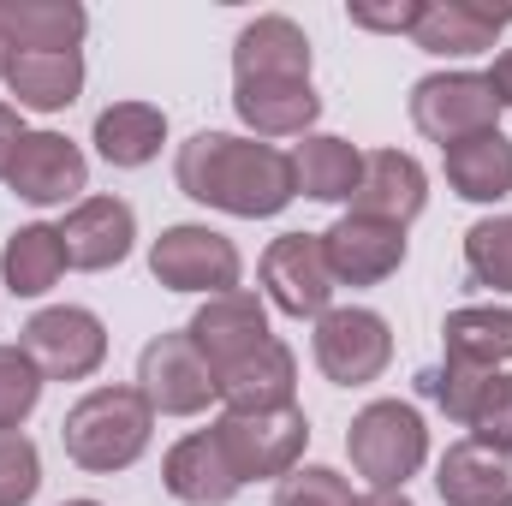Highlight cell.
<instances>
[{"instance_id": "83f0119b", "label": "cell", "mask_w": 512, "mask_h": 506, "mask_svg": "<svg viewBox=\"0 0 512 506\" xmlns=\"http://www.w3.org/2000/svg\"><path fill=\"white\" fill-rule=\"evenodd\" d=\"M0 274L12 298H42L60 274H66V245L60 227H18L0 251Z\"/></svg>"}, {"instance_id": "8fae6325", "label": "cell", "mask_w": 512, "mask_h": 506, "mask_svg": "<svg viewBox=\"0 0 512 506\" xmlns=\"http://www.w3.org/2000/svg\"><path fill=\"white\" fill-rule=\"evenodd\" d=\"M6 185H12V197H24L36 209H54V203L78 197L90 185V161L60 131H24V143H18V155L6 167Z\"/></svg>"}, {"instance_id": "3957f363", "label": "cell", "mask_w": 512, "mask_h": 506, "mask_svg": "<svg viewBox=\"0 0 512 506\" xmlns=\"http://www.w3.org/2000/svg\"><path fill=\"white\" fill-rule=\"evenodd\" d=\"M346 453H352V465L370 489H405V477H417V465L429 459V429H423L417 405L376 399L352 417Z\"/></svg>"}, {"instance_id": "f35d334b", "label": "cell", "mask_w": 512, "mask_h": 506, "mask_svg": "<svg viewBox=\"0 0 512 506\" xmlns=\"http://www.w3.org/2000/svg\"><path fill=\"white\" fill-rule=\"evenodd\" d=\"M12 54H18V48H12V36H6V18H0V78H6V66H12Z\"/></svg>"}, {"instance_id": "6da1fadb", "label": "cell", "mask_w": 512, "mask_h": 506, "mask_svg": "<svg viewBox=\"0 0 512 506\" xmlns=\"http://www.w3.org/2000/svg\"><path fill=\"white\" fill-rule=\"evenodd\" d=\"M173 179L191 203L239 215V221H268L298 197L292 155L256 137H233V131H197L191 143H179Z\"/></svg>"}, {"instance_id": "d590c367", "label": "cell", "mask_w": 512, "mask_h": 506, "mask_svg": "<svg viewBox=\"0 0 512 506\" xmlns=\"http://www.w3.org/2000/svg\"><path fill=\"white\" fill-rule=\"evenodd\" d=\"M18 143H24V120H18V108H12V102H0V179H6V167H12V155H18Z\"/></svg>"}, {"instance_id": "cb8c5ba5", "label": "cell", "mask_w": 512, "mask_h": 506, "mask_svg": "<svg viewBox=\"0 0 512 506\" xmlns=\"http://www.w3.org/2000/svg\"><path fill=\"white\" fill-rule=\"evenodd\" d=\"M441 346L447 364L465 370H501L512 358V310L507 304H465L441 322Z\"/></svg>"}, {"instance_id": "ac0fdd59", "label": "cell", "mask_w": 512, "mask_h": 506, "mask_svg": "<svg viewBox=\"0 0 512 506\" xmlns=\"http://www.w3.org/2000/svg\"><path fill=\"white\" fill-rule=\"evenodd\" d=\"M512 24L507 12H489V6H471V0H423L417 24H411V42L423 54H441V60H465V54H483L495 48V36Z\"/></svg>"}, {"instance_id": "603a6c76", "label": "cell", "mask_w": 512, "mask_h": 506, "mask_svg": "<svg viewBox=\"0 0 512 506\" xmlns=\"http://www.w3.org/2000/svg\"><path fill=\"white\" fill-rule=\"evenodd\" d=\"M441 161H447V185L465 203H501L512 191V143L501 131H477L465 143H447Z\"/></svg>"}, {"instance_id": "4dcf8cb0", "label": "cell", "mask_w": 512, "mask_h": 506, "mask_svg": "<svg viewBox=\"0 0 512 506\" xmlns=\"http://www.w3.org/2000/svg\"><path fill=\"white\" fill-rule=\"evenodd\" d=\"M42 489V459L36 441L18 429H0V506H30Z\"/></svg>"}, {"instance_id": "74e56055", "label": "cell", "mask_w": 512, "mask_h": 506, "mask_svg": "<svg viewBox=\"0 0 512 506\" xmlns=\"http://www.w3.org/2000/svg\"><path fill=\"white\" fill-rule=\"evenodd\" d=\"M358 506H411V495H405V489H370Z\"/></svg>"}, {"instance_id": "7402d4cb", "label": "cell", "mask_w": 512, "mask_h": 506, "mask_svg": "<svg viewBox=\"0 0 512 506\" xmlns=\"http://www.w3.org/2000/svg\"><path fill=\"white\" fill-rule=\"evenodd\" d=\"M215 393L227 399V411H286L292 393H298V364L280 340H268L262 352H251L245 364L221 370Z\"/></svg>"}, {"instance_id": "836d02e7", "label": "cell", "mask_w": 512, "mask_h": 506, "mask_svg": "<svg viewBox=\"0 0 512 506\" xmlns=\"http://www.w3.org/2000/svg\"><path fill=\"white\" fill-rule=\"evenodd\" d=\"M465 429H471V441H489V447H507L512 453V376L495 370V376L483 381V393H477Z\"/></svg>"}, {"instance_id": "5bb4252c", "label": "cell", "mask_w": 512, "mask_h": 506, "mask_svg": "<svg viewBox=\"0 0 512 506\" xmlns=\"http://www.w3.org/2000/svg\"><path fill=\"white\" fill-rule=\"evenodd\" d=\"M137 239V215L120 197H84L66 227H60V245H66V268H84V274H102V268H120L131 256Z\"/></svg>"}, {"instance_id": "30bf717a", "label": "cell", "mask_w": 512, "mask_h": 506, "mask_svg": "<svg viewBox=\"0 0 512 506\" xmlns=\"http://www.w3.org/2000/svg\"><path fill=\"white\" fill-rule=\"evenodd\" d=\"M262 286H268V304L286 316H328L334 274L322 256V233H280L262 251Z\"/></svg>"}, {"instance_id": "5b68a950", "label": "cell", "mask_w": 512, "mask_h": 506, "mask_svg": "<svg viewBox=\"0 0 512 506\" xmlns=\"http://www.w3.org/2000/svg\"><path fill=\"white\" fill-rule=\"evenodd\" d=\"M495 120H501V102H495L489 72H435L411 84V126L441 149L477 131H501Z\"/></svg>"}, {"instance_id": "9a60e30c", "label": "cell", "mask_w": 512, "mask_h": 506, "mask_svg": "<svg viewBox=\"0 0 512 506\" xmlns=\"http://www.w3.org/2000/svg\"><path fill=\"white\" fill-rule=\"evenodd\" d=\"M423 203H429V173H423L411 155H399V149L364 155V179H358V191H352V215L405 227V221L423 215Z\"/></svg>"}, {"instance_id": "ab89813d", "label": "cell", "mask_w": 512, "mask_h": 506, "mask_svg": "<svg viewBox=\"0 0 512 506\" xmlns=\"http://www.w3.org/2000/svg\"><path fill=\"white\" fill-rule=\"evenodd\" d=\"M66 506H102V501H66Z\"/></svg>"}, {"instance_id": "d6a6232c", "label": "cell", "mask_w": 512, "mask_h": 506, "mask_svg": "<svg viewBox=\"0 0 512 506\" xmlns=\"http://www.w3.org/2000/svg\"><path fill=\"white\" fill-rule=\"evenodd\" d=\"M274 506H358L352 501V483L328 465H298L292 477H280Z\"/></svg>"}, {"instance_id": "ba28073f", "label": "cell", "mask_w": 512, "mask_h": 506, "mask_svg": "<svg viewBox=\"0 0 512 506\" xmlns=\"http://www.w3.org/2000/svg\"><path fill=\"white\" fill-rule=\"evenodd\" d=\"M137 393L149 399V411L161 417H197L215 393V370L203 364V352L191 346V334H161L143 346L137 358Z\"/></svg>"}, {"instance_id": "e0dca14e", "label": "cell", "mask_w": 512, "mask_h": 506, "mask_svg": "<svg viewBox=\"0 0 512 506\" xmlns=\"http://www.w3.org/2000/svg\"><path fill=\"white\" fill-rule=\"evenodd\" d=\"M447 506H512V453L489 441H453L435 465Z\"/></svg>"}, {"instance_id": "9c48e42d", "label": "cell", "mask_w": 512, "mask_h": 506, "mask_svg": "<svg viewBox=\"0 0 512 506\" xmlns=\"http://www.w3.org/2000/svg\"><path fill=\"white\" fill-rule=\"evenodd\" d=\"M387 358H393V334H387V322L376 310L346 304V310L316 316V364H322V376L334 387L376 381L387 370Z\"/></svg>"}, {"instance_id": "f546056e", "label": "cell", "mask_w": 512, "mask_h": 506, "mask_svg": "<svg viewBox=\"0 0 512 506\" xmlns=\"http://www.w3.org/2000/svg\"><path fill=\"white\" fill-rule=\"evenodd\" d=\"M42 399V370L24 346H0V429H18Z\"/></svg>"}, {"instance_id": "7a4b0ae2", "label": "cell", "mask_w": 512, "mask_h": 506, "mask_svg": "<svg viewBox=\"0 0 512 506\" xmlns=\"http://www.w3.org/2000/svg\"><path fill=\"white\" fill-rule=\"evenodd\" d=\"M149 429H155V411L137 387H90L66 423H60V441H66V459L96 471V477H114L143 459L149 447Z\"/></svg>"}, {"instance_id": "e575fe53", "label": "cell", "mask_w": 512, "mask_h": 506, "mask_svg": "<svg viewBox=\"0 0 512 506\" xmlns=\"http://www.w3.org/2000/svg\"><path fill=\"white\" fill-rule=\"evenodd\" d=\"M423 0H405V6H352V24L358 30H393V36H411Z\"/></svg>"}, {"instance_id": "d4e9b609", "label": "cell", "mask_w": 512, "mask_h": 506, "mask_svg": "<svg viewBox=\"0 0 512 506\" xmlns=\"http://www.w3.org/2000/svg\"><path fill=\"white\" fill-rule=\"evenodd\" d=\"M161 137H167V114L149 102H114L96 114V149L108 167H149L161 155Z\"/></svg>"}, {"instance_id": "4316f807", "label": "cell", "mask_w": 512, "mask_h": 506, "mask_svg": "<svg viewBox=\"0 0 512 506\" xmlns=\"http://www.w3.org/2000/svg\"><path fill=\"white\" fill-rule=\"evenodd\" d=\"M0 18H6V36L12 48H78L90 18L78 0H0Z\"/></svg>"}, {"instance_id": "44dd1931", "label": "cell", "mask_w": 512, "mask_h": 506, "mask_svg": "<svg viewBox=\"0 0 512 506\" xmlns=\"http://www.w3.org/2000/svg\"><path fill=\"white\" fill-rule=\"evenodd\" d=\"M233 78H310V36L280 12H262L233 42Z\"/></svg>"}, {"instance_id": "d6986e66", "label": "cell", "mask_w": 512, "mask_h": 506, "mask_svg": "<svg viewBox=\"0 0 512 506\" xmlns=\"http://www.w3.org/2000/svg\"><path fill=\"white\" fill-rule=\"evenodd\" d=\"M233 108L256 137H298V131L316 126L322 96L310 90V78H239Z\"/></svg>"}, {"instance_id": "f1b7e54d", "label": "cell", "mask_w": 512, "mask_h": 506, "mask_svg": "<svg viewBox=\"0 0 512 506\" xmlns=\"http://www.w3.org/2000/svg\"><path fill=\"white\" fill-rule=\"evenodd\" d=\"M465 274L471 286L512 292V215H489L465 233Z\"/></svg>"}, {"instance_id": "8992f818", "label": "cell", "mask_w": 512, "mask_h": 506, "mask_svg": "<svg viewBox=\"0 0 512 506\" xmlns=\"http://www.w3.org/2000/svg\"><path fill=\"white\" fill-rule=\"evenodd\" d=\"M149 274L167 292H209V298H221V292H239L245 262H239V245L227 233L185 221V227H167L149 245Z\"/></svg>"}, {"instance_id": "52a82bcc", "label": "cell", "mask_w": 512, "mask_h": 506, "mask_svg": "<svg viewBox=\"0 0 512 506\" xmlns=\"http://www.w3.org/2000/svg\"><path fill=\"white\" fill-rule=\"evenodd\" d=\"M24 352L42 370V381H84L108 358V328H102V316H90L78 304H54L24 322Z\"/></svg>"}, {"instance_id": "2e32d148", "label": "cell", "mask_w": 512, "mask_h": 506, "mask_svg": "<svg viewBox=\"0 0 512 506\" xmlns=\"http://www.w3.org/2000/svg\"><path fill=\"white\" fill-rule=\"evenodd\" d=\"M161 483H167V495H173V501H185V506H227L239 489H245L215 429H197V435H185V441L167 453V465H161Z\"/></svg>"}, {"instance_id": "7c38bea8", "label": "cell", "mask_w": 512, "mask_h": 506, "mask_svg": "<svg viewBox=\"0 0 512 506\" xmlns=\"http://www.w3.org/2000/svg\"><path fill=\"white\" fill-rule=\"evenodd\" d=\"M191 346L203 352V364L221 376V370H233V364H245L251 352H262L274 334H268V310H262V298L251 292H221V298H209L197 316H191Z\"/></svg>"}, {"instance_id": "277c9868", "label": "cell", "mask_w": 512, "mask_h": 506, "mask_svg": "<svg viewBox=\"0 0 512 506\" xmlns=\"http://www.w3.org/2000/svg\"><path fill=\"white\" fill-rule=\"evenodd\" d=\"M239 483H256V477H292L304 447H310V417L298 405L286 411H227L215 423Z\"/></svg>"}, {"instance_id": "ffe728a7", "label": "cell", "mask_w": 512, "mask_h": 506, "mask_svg": "<svg viewBox=\"0 0 512 506\" xmlns=\"http://www.w3.org/2000/svg\"><path fill=\"white\" fill-rule=\"evenodd\" d=\"M6 90L18 96V108L60 114V108H72L78 90H84V54H78V48H24V54H12V66H6Z\"/></svg>"}, {"instance_id": "4fadbf2b", "label": "cell", "mask_w": 512, "mask_h": 506, "mask_svg": "<svg viewBox=\"0 0 512 506\" xmlns=\"http://www.w3.org/2000/svg\"><path fill=\"white\" fill-rule=\"evenodd\" d=\"M322 256H328L334 286H382L387 274H399V262H405V227L340 215L322 233Z\"/></svg>"}, {"instance_id": "1f68e13d", "label": "cell", "mask_w": 512, "mask_h": 506, "mask_svg": "<svg viewBox=\"0 0 512 506\" xmlns=\"http://www.w3.org/2000/svg\"><path fill=\"white\" fill-rule=\"evenodd\" d=\"M495 376V370H465V364H435V370H423L417 376V393L423 399H435L453 423H465L471 417V405H477V393H483V381Z\"/></svg>"}, {"instance_id": "8d00e7d4", "label": "cell", "mask_w": 512, "mask_h": 506, "mask_svg": "<svg viewBox=\"0 0 512 506\" xmlns=\"http://www.w3.org/2000/svg\"><path fill=\"white\" fill-rule=\"evenodd\" d=\"M489 84H495V102L501 108H512V48L495 60V72H489Z\"/></svg>"}, {"instance_id": "484cf974", "label": "cell", "mask_w": 512, "mask_h": 506, "mask_svg": "<svg viewBox=\"0 0 512 506\" xmlns=\"http://www.w3.org/2000/svg\"><path fill=\"white\" fill-rule=\"evenodd\" d=\"M292 179L316 203H346L364 179V155L346 137H304L298 155H292Z\"/></svg>"}]
</instances>
